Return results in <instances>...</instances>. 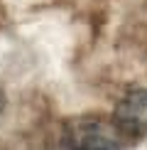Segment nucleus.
<instances>
[{
	"mask_svg": "<svg viewBox=\"0 0 147 150\" xmlns=\"http://www.w3.org/2000/svg\"><path fill=\"white\" fill-rule=\"evenodd\" d=\"M135 140L115 118L76 116L64 123L61 143L66 150H125Z\"/></svg>",
	"mask_w": 147,
	"mask_h": 150,
	"instance_id": "obj_1",
	"label": "nucleus"
},
{
	"mask_svg": "<svg viewBox=\"0 0 147 150\" xmlns=\"http://www.w3.org/2000/svg\"><path fill=\"white\" fill-rule=\"evenodd\" d=\"M113 118L120 123L127 133L137 135L147 133V89H135L130 91L123 101L115 106Z\"/></svg>",
	"mask_w": 147,
	"mask_h": 150,
	"instance_id": "obj_2",
	"label": "nucleus"
}]
</instances>
